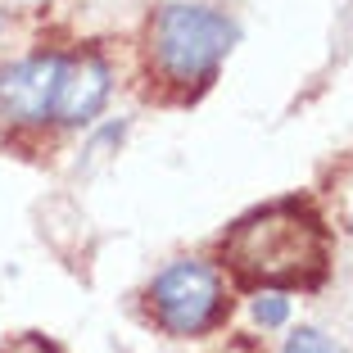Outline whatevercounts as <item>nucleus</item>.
I'll use <instances>...</instances> for the list:
<instances>
[{
	"instance_id": "f257e3e1",
	"label": "nucleus",
	"mask_w": 353,
	"mask_h": 353,
	"mask_svg": "<svg viewBox=\"0 0 353 353\" xmlns=\"http://www.w3.org/2000/svg\"><path fill=\"white\" fill-rule=\"evenodd\" d=\"M222 254L240 272V281L263 285H317L331 259L326 227L299 204H272L263 213H250L222 240Z\"/></svg>"
},
{
	"instance_id": "f03ea898",
	"label": "nucleus",
	"mask_w": 353,
	"mask_h": 353,
	"mask_svg": "<svg viewBox=\"0 0 353 353\" xmlns=\"http://www.w3.org/2000/svg\"><path fill=\"white\" fill-rule=\"evenodd\" d=\"M236 23L208 5H163L154 19V59L172 82H204L236 46Z\"/></svg>"
},
{
	"instance_id": "7ed1b4c3",
	"label": "nucleus",
	"mask_w": 353,
	"mask_h": 353,
	"mask_svg": "<svg viewBox=\"0 0 353 353\" xmlns=\"http://www.w3.org/2000/svg\"><path fill=\"white\" fill-rule=\"evenodd\" d=\"M150 299H154L159 326H163L168 335L190 340V335H204L208 326L222 317V281L208 263L181 259L168 272H159Z\"/></svg>"
},
{
	"instance_id": "20e7f679",
	"label": "nucleus",
	"mask_w": 353,
	"mask_h": 353,
	"mask_svg": "<svg viewBox=\"0 0 353 353\" xmlns=\"http://www.w3.org/2000/svg\"><path fill=\"white\" fill-rule=\"evenodd\" d=\"M63 54H32L0 68V118L5 123H46L59 100Z\"/></svg>"
},
{
	"instance_id": "39448f33",
	"label": "nucleus",
	"mask_w": 353,
	"mask_h": 353,
	"mask_svg": "<svg viewBox=\"0 0 353 353\" xmlns=\"http://www.w3.org/2000/svg\"><path fill=\"white\" fill-rule=\"evenodd\" d=\"M109 86L114 73L100 54H77V59H63V77H59V100H54V118L68 127L91 123L95 114L109 100Z\"/></svg>"
},
{
	"instance_id": "423d86ee",
	"label": "nucleus",
	"mask_w": 353,
	"mask_h": 353,
	"mask_svg": "<svg viewBox=\"0 0 353 353\" xmlns=\"http://www.w3.org/2000/svg\"><path fill=\"white\" fill-rule=\"evenodd\" d=\"M285 317H290V299L281 290H263L254 299V322L259 326H285Z\"/></svg>"
},
{
	"instance_id": "0eeeda50",
	"label": "nucleus",
	"mask_w": 353,
	"mask_h": 353,
	"mask_svg": "<svg viewBox=\"0 0 353 353\" xmlns=\"http://www.w3.org/2000/svg\"><path fill=\"white\" fill-rule=\"evenodd\" d=\"M281 353H340V349H335V344L326 340L322 331H312V326H299V331L285 340V349H281Z\"/></svg>"
},
{
	"instance_id": "6e6552de",
	"label": "nucleus",
	"mask_w": 353,
	"mask_h": 353,
	"mask_svg": "<svg viewBox=\"0 0 353 353\" xmlns=\"http://www.w3.org/2000/svg\"><path fill=\"white\" fill-rule=\"evenodd\" d=\"M0 353H59L50 340H41V335H19V340L0 344Z\"/></svg>"
},
{
	"instance_id": "1a4fd4ad",
	"label": "nucleus",
	"mask_w": 353,
	"mask_h": 353,
	"mask_svg": "<svg viewBox=\"0 0 353 353\" xmlns=\"http://www.w3.org/2000/svg\"><path fill=\"white\" fill-rule=\"evenodd\" d=\"M0 28H5V19H0Z\"/></svg>"
}]
</instances>
